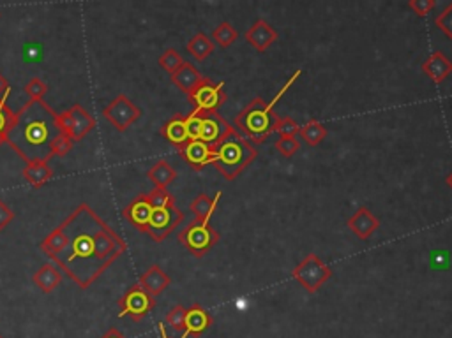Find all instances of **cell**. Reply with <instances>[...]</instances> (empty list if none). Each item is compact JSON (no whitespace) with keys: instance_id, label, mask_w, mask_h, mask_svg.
I'll return each instance as SVG.
<instances>
[{"instance_id":"d6a6232c","label":"cell","mask_w":452,"mask_h":338,"mask_svg":"<svg viewBox=\"0 0 452 338\" xmlns=\"http://www.w3.org/2000/svg\"><path fill=\"white\" fill-rule=\"evenodd\" d=\"M48 90H50V87H48L47 81H42L38 76L29 80V83L25 85V94L31 97V101H41L48 94Z\"/></svg>"},{"instance_id":"4dcf8cb0","label":"cell","mask_w":452,"mask_h":338,"mask_svg":"<svg viewBox=\"0 0 452 338\" xmlns=\"http://www.w3.org/2000/svg\"><path fill=\"white\" fill-rule=\"evenodd\" d=\"M147 198H149L152 210L163 208V206L168 205H175V198H173V194H170L168 189H156V187H154L149 194H147Z\"/></svg>"},{"instance_id":"f35d334b","label":"cell","mask_w":452,"mask_h":338,"mask_svg":"<svg viewBox=\"0 0 452 338\" xmlns=\"http://www.w3.org/2000/svg\"><path fill=\"white\" fill-rule=\"evenodd\" d=\"M57 129L58 133L71 136V130H73V113H71V110L57 115Z\"/></svg>"},{"instance_id":"d6986e66","label":"cell","mask_w":452,"mask_h":338,"mask_svg":"<svg viewBox=\"0 0 452 338\" xmlns=\"http://www.w3.org/2000/svg\"><path fill=\"white\" fill-rule=\"evenodd\" d=\"M159 134L165 137L168 143H172L177 149H182L186 143L189 141L188 126H186V117L184 115H175L172 117L166 124H163V127L159 129Z\"/></svg>"},{"instance_id":"b9f144b4","label":"cell","mask_w":452,"mask_h":338,"mask_svg":"<svg viewBox=\"0 0 452 338\" xmlns=\"http://www.w3.org/2000/svg\"><path fill=\"white\" fill-rule=\"evenodd\" d=\"M101 338H126V335H124V333H122V331H119V330H117V328H113V326H111V328H110V330H108V331H106V333H104V335H103V337H101Z\"/></svg>"},{"instance_id":"7a4b0ae2","label":"cell","mask_w":452,"mask_h":338,"mask_svg":"<svg viewBox=\"0 0 452 338\" xmlns=\"http://www.w3.org/2000/svg\"><path fill=\"white\" fill-rule=\"evenodd\" d=\"M58 134L57 113L41 101L29 99L16 111L13 127L6 136V143L25 162L51 159V141Z\"/></svg>"},{"instance_id":"52a82bcc","label":"cell","mask_w":452,"mask_h":338,"mask_svg":"<svg viewBox=\"0 0 452 338\" xmlns=\"http://www.w3.org/2000/svg\"><path fill=\"white\" fill-rule=\"evenodd\" d=\"M117 305L120 308L119 317H131L134 323H140L156 308V298L136 282L117 300Z\"/></svg>"},{"instance_id":"5b68a950","label":"cell","mask_w":452,"mask_h":338,"mask_svg":"<svg viewBox=\"0 0 452 338\" xmlns=\"http://www.w3.org/2000/svg\"><path fill=\"white\" fill-rule=\"evenodd\" d=\"M219 233L211 222L193 221L179 233V242L191 252L195 257H203L219 242Z\"/></svg>"},{"instance_id":"2e32d148","label":"cell","mask_w":452,"mask_h":338,"mask_svg":"<svg viewBox=\"0 0 452 338\" xmlns=\"http://www.w3.org/2000/svg\"><path fill=\"white\" fill-rule=\"evenodd\" d=\"M346 226L350 228V231L360 239H369L373 233L380 228L378 217L373 215L366 206H360L348 221H346Z\"/></svg>"},{"instance_id":"74e56055","label":"cell","mask_w":452,"mask_h":338,"mask_svg":"<svg viewBox=\"0 0 452 338\" xmlns=\"http://www.w3.org/2000/svg\"><path fill=\"white\" fill-rule=\"evenodd\" d=\"M408 8L417 16H428L429 12L437 8V0H410Z\"/></svg>"},{"instance_id":"30bf717a","label":"cell","mask_w":452,"mask_h":338,"mask_svg":"<svg viewBox=\"0 0 452 338\" xmlns=\"http://www.w3.org/2000/svg\"><path fill=\"white\" fill-rule=\"evenodd\" d=\"M184 221V212H180L177 208V205H168L163 206V208L152 210V217H150V222L147 226V235L156 242V244H161L163 239H166L170 236V233L177 228V226L182 224Z\"/></svg>"},{"instance_id":"d590c367","label":"cell","mask_w":452,"mask_h":338,"mask_svg":"<svg viewBox=\"0 0 452 338\" xmlns=\"http://www.w3.org/2000/svg\"><path fill=\"white\" fill-rule=\"evenodd\" d=\"M274 146H276V150L281 153V155L290 159V157H293L297 152H299L300 141L297 140V137H280V140L274 143Z\"/></svg>"},{"instance_id":"277c9868","label":"cell","mask_w":452,"mask_h":338,"mask_svg":"<svg viewBox=\"0 0 452 338\" xmlns=\"http://www.w3.org/2000/svg\"><path fill=\"white\" fill-rule=\"evenodd\" d=\"M257 146L239 133L237 136L219 144L214 166L226 180H235L245 167L257 159Z\"/></svg>"},{"instance_id":"ee69618b","label":"cell","mask_w":452,"mask_h":338,"mask_svg":"<svg viewBox=\"0 0 452 338\" xmlns=\"http://www.w3.org/2000/svg\"><path fill=\"white\" fill-rule=\"evenodd\" d=\"M445 182H447V183H449V187H451V189H452V171L449 173L447 178H445Z\"/></svg>"},{"instance_id":"ba28073f","label":"cell","mask_w":452,"mask_h":338,"mask_svg":"<svg viewBox=\"0 0 452 338\" xmlns=\"http://www.w3.org/2000/svg\"><path fill=\"white\" fill-rule=\"evenodd\" d=\"M189 103L193 104L195 111L202 113H218L219 108L228 101L223 81H212L211 78H203L202 83L188 95Z\"/></svg>"},{"instance_id":"8992f818","label":"cell","mask_w":452,"mask_h":338,"mask_svg":"<svg viewBox=\"0 0 452 338\" xmlns=\"http://www.w3.org/2000/svg\"><path fill=\"white\" fill-rule=\"evenodd\" d=\"M291 277L296 278L309 294L318 293V289L332 277V270L316 254H307L302 261L291 270Z\"/></svg>"},{"instance_id":"7402d4cb","label":"cell","mask_w":452,"mask_h":338,"mask_svg":"<svg viewBox=\"0 0 452 338\" xmlns=\"http://www.w3.org/2000/svg\"><path fill=\"white\" fill-rule=\"evenodd\" d=\"M22 176H24V180L29 185L39 189V187H42L54 178V169H51L47 160H34V162H29L24 167Z\"/></svg>"},{"instance_id":"9c48e42d","label":"cell","mask_w":452,"mask_h":338,"mask_svg":"<svg viewBox=\"0 0 452 338\" xmlns=\"http://www.w3.org/2000/svg\"><path fill=\"white\" fill-rule=\"evenodd\" d=\"M103 117L119 133H126L142 117V110L126 94H119L117 97H113V101H110V104L104 106Z\"/></svg>"},{"instance_id":"ab89813d","label":"cell","mask_w":452,"mask_h":338,"mask_svg":"<svg viewBox=\"0 0 452 338\" xmlns=\"http://www.w3.org/2000/svg\"><path fill=\"white\" fill-rule=\"evenodd\" d=\"M15 219V212L8 206L4 199H0V231H4Z\"/></svg>"},{"instance_id":"836d02e7","label":"cell","mask_w":452,"mask_h":338,"mask_svg":"<svg viewBox=\"0 0 452 338\" xmlns=\"http://www.w3.org/2000/svg\"><path fill=\"white\" fill-rule=\"evenodd\" d=\"M276 130L280 134V137H297L299 134L300 126L290 117H280L276 122Z\"/></svg>"},{"instance_id":"f546056e","label":"cell","mask_w":452,"mask_h":338,"mask_svg":"<svg viewBox=\"0 0 452 338\" xmlns=\"http://www.w3.org/2000/svg\"><path fill=\"white\" fill-rule=\"evenodd\" d=\"M184 62L186 60L182 58V55H180L177 50H173V48H168V50H166L165 53L159 57V65H161L166 72H170V76H172L177 69L182 67V64H184Z\"/></svg>"},{"instance_id":"603a6c76","label":"cell","mask_w":452,"mask_h":338,"mask_svg":"<svg viewBox=\"0 0 452 338\" xmlns=\"http://www.w3.org/2000/svg\"><path fill=\"white\" fill-rule=\"evenodd\" d=\"M73 113V130H71V140L81 141L88 133H92V129L96 127V120L81 104H74L71 108Z\"/></svg>"},{"instance_id":"9a60e30c","label":"cell","mask_w":452,"mask_h":338,"mask_svg":"<svg viewBox=\"0 0 452 338\" xmlns=\"http://www.w3.org/2000/svg\"><path fill=\"white\" fill-rule=\"evenodd\" d=\"M245 41L250 42L255 50L264 53L277 41V32L265 19H257L245 32Z\"/></svg>"},{"instance_id":"7c38bea8","label":"cell","mask_w":452,"mask_h":338,"mask_svg":"<svg viewBox=\"0 0 452 338\" xmlns=\"http://www.w3.org/2000/svg\"><path fill=\"white\" fill-rule=\"evenodd\" d=\"M179 152L180 157H182L195 171H202L205 166L214 164L216 155H218V146H211V144L203 143V141L195 140L188 141Z\"/></svg>"},{"instance_id":"8fae6325","label":"cell","mask_w":452,"mask_h":338,"mask_svg":"<svg viewBox=\"0 0 452 338\" xmlns=\"http://www.w3.org/2000/svg\"><path fill=\"white\" fill-rule=\"evenodd\" d=\"M198 113L202 118L198 140L203 143L211 144V146H219L226 140L239 134V130L219 113H202V111H198Z\"/></svg>"},{"instance_id":"1f68e13d","label":"cell","mask_w":452,"mask_h":338,"mask_svg":"<svg viewBox=\"0 0 452 338\" xmlns=\"http://www.w3.org/2000/svg\"><path fill=\"white\" fill-rule=\"evenodd\" d=\"M73 146H74V141L71 140V136L58 133L57 136L54 137V141H51V157H54V155H58V157L67 155V153H70L71 150H73Z\"/></svg>"},{"instance_id":"5bb4252c","label":"cell","mask_w":452,"mask_h":338,"mask_svg":"<svg viewBox=\"0 0 452 338\" xmlns=\"http://www.w3.org/2000/svg\"><path fill=\"white\" fill-rule=\"evenodd\" d=\"M214 319L205 308L200 303L191 305L189 308H186V323H184V333L182 338H198L202 337L209 328L212 326Z\"/></svg>"},{"instance_id":"ffe728a7","label":"cell","mask_w":452,"mask_h":338,"mask_svg":"<svg viewBox=\"0 0 452 338\" xmlns=\"http://www.w3.org/2000/svg\"><path fill=\"white\" fill-rule=\"evenodd\" d=\"M203 78L205 76H202V72H200L191 62H184L182 67L177 69V71L172 74V83L175 85L179 90H182L184 94L189 95L200 83H202Z\"/></svg>"},{"instance_id":"e575fe53","label":"cell","mask_w":452,"mask_h":338,"mask_svg":"<svg viewBox=\"0 0 452 338\" xmlns=\"http://www.w3.org/2000/svg\"><path fill=\"white\" fill-rule=\"evenodd\" d=\"M15 118L16 113L8 106L6 97L4 99L0 97V136H8L9 129H11L13 124H15Z\"/></svg>"},{"instance_id":"60d3db41","label":"cell","mask_w":452,"mask_h":338,"mask_svg":"<svg viewBox=\"0 0 452 338\" xmlns=\"http://www.w3.org/2000/svg\"><path fill=\"white\" fill-rule=\"evenodd\" d=\"M9 90H11V85H9V81L6 80L2 74H0V97L4 99V97H8Z\"/></svg>"},{"instance_id":"8d00e7d4","label":"cell","mask_w":452,"mask_h":338,"mask_svg":"<svg viewBox=\"0 0 452 338\" xmlns=\"http://www.w3.org/2000/svg\"><path fill=\"white\" fill-rule=\"evenodd\" d=\"M435 25L440 28L442 34H445L449 39H452V2L445 6L444 11L435 18Z\"/></svg>"},{"instance_id":"4316f807","label":"cell","mask_w":452,"mask_h":338,"mask_svg":"<svg viewBox=\"0 0 452 338\" xmlns=\"http://www.w3.org/2000/svg\"><path fill=\"white\" fill-rule=\"evenodd\" d=\"M299 134L304 140V143L309 144V146H316V144H320L327 137V127L322 122H318V120L311 118L309 122H306L300 127Z\"/></svg>"},{"instance_id":"4fadbf2b","label":"cell","mask_w":452,"mask_h":338,"mask_svg":"<svg viewBox=\"0 0 452 338\" xmlns=\"http://www.w3.org/2000/svg\"><path fill=\"white\" fill-rule=\"evenodd\" d=\"M122 217L133 226L134 229H138L140 233L147 231V226L152 217V206H150L147 194H140L122 210Z\"/></svg>"},{"instance_id":"f6af8a7d","label":"cell","mask_w":452,"mask_h":338,"mask_svg":"<svg viewBox=\"0 0 452 338\" xmlns=\"http://www.w3.org/2000/svg\"><path fill=\"white\" fill-rule=\"evenodd\" d=\"M6 143V136H0V144Z\"/></svg>"},{"instance_id":"bcb514c9","label":"cell","mask_w":452,"mask_h":338,"mask_svg":"<svg viewBox=\"0 0 452 338\" xmlns=\"http://www.w3.org/2000/svg\"><path fill=\"white\" fill-rule=\"evenodd\" d=\"M0 338H4V337H2V335H0Z\"/></svg>"},{"instance_id":"44dd1931","label":"cell","mask_w":452,"mask_h":338,"mask_svg":"<svg viewBox=\"0 0 452 338\" xmlns=\"http://www.w3.org/2000/svg\"><path fill=\"white\" fill-rule=\"evenodd\" d=\"M32 282L41 289L45 294L54 293L55 289L60 285L62 282V273L54 262H45L42 267L38 268L34 275H32Z\"/></svg>"},{"instance_id":"83f0119b","label":"cell","mask_w":452,"mask_h":338,"mask_svg":"<svg viewBox=\"0 0 452 338\" xmlns=\"http://www.w3.org/2000/svg\"><path fill=\"white\" fill-rule=\"evenodd\" d=\"M239 37V32L235 31L234 25L228 22L219 23L218 27L212 31V42L218 44L219 48H228V46L234 44Z\"/></svg>"},{"instance_id":"3957f363","label":"cell","mask_w":452,"mask_h":338,"mask_svg":"<svg viewBox=\"0 0 452 338\" xmlns=\"http://www.w3.org/2000/svg\"><path fill=\"white\" fill-rule=\"evenodd\" d=\"M299 76L300 71H296V74L284 83V87L277 92L276 97L271 103H265L261 97H255L235 118V126L239 127V133L244 137H248L251 143H264L274 133L277 118H280V115L274 113V108H276L281 97L286 94L288 88L296 83Z\"/></svg>"},{"instance_id":"ac0fdd59","label":"cell","mask_w":452,"mask_h":338,"mask_svg":"<svg viewBox=\"0 0 452 338\" xmlns=\"http://www.w3.org/2000/svg\"><path fill=\"white\" fill-rule=\"evenodd\" d=\"M138 284L145 289L150 296L156 298L172 284V277H170L168 273H165V270H163L159 264H152V267L140 277Z\"/></svg>"},{"instance_id":"cb8c5ba5","label":"cell","mask_w":452,"mask_h":338,"mask_svg":"<svg viewBox=\"0 0 452 338\" xmlns=\"http://www.w3.org/2000/svg\"><path fill=\"white\" fill-rule=\"evenodd\" d=\"M147 178L154 183L156 189H168L170 183H173L177 180V171L168 160L159 159L147 171Z\"/></svg>"},{"instance_id":"7bdbcfd3","label":"cell","mask_w":452,"mask_h":338,"mask_svg":"<svg viewBox=\"0 0 452 338\" xmlns=\"http://www.w3.org/2000/svg\"><path fill=\"white\" fill-rule=\"evenodd\" d=\"M157 330H159V335H161V338H172V337H168V333H166L165 323L157 324Z\"/></svg>"},{"instance_id":"484cf974","label":"cell","mask_w":452,"mask_h":338,"mask_svg":"<svg viewBox=\"0 0 452 338\" xmlns=\"http://www.w3.org/2000/svg\"><path fill=\"white\" fill-rule=\"evenodd\" d=\"M188 51L195 60L202 62L212 55V51H214V42H212V39L209 37L207 34L198 32V34H195L189 39Z\"/></svg>"},{"instance_id":"e0dca14e","label":"cell","mask_w":452,"mask_h":338,"mask_svg":"<svg viewBox=\"0 0 452 338\" xmlns=\"http://www.w3.org/2000/svg\"><path fill=\"white\" fill-rule=\"evenodd\" d=\"M422 72L431 81L437 85L444 83L449 76L452 74V60L444 55L442 51H433L424 62H422Z\"/></svg>"},{"instance_id":"6da1fadb","label":"cell","mask_w":452,"mask_h":338,"mask_svg":"<svg viewBox=\"0 0 452 338\" xmlns=\"http://www.w3.org/2000/svg\"><path fill=\"white\" fill-rule=\"evenodd\" d=\"M62 224L65 245L51 261L80 289L90 287L127 251L122 236L87 203L73 210Z\"/></svg>"},{"instance_id":"d4e9b609","label":"cell","mask_w":452,"mask_h":338,"mask_svg":"<svg viewBox=\"0 0 452 338\" xmlns=\"http://www.w3.org/2000/svg\"><path fill=\"white\" fill-rule=\"evenodd\" d=\"M219 198H221V192H216L214 198L207 194H198L189 205V210L195 215V221L200 222H211V217L214 215L216 206H218Z\"/></svg>"},{"instance_id":"f1b7e54d","label":"cell","mask_w":452,"mask_h":338,"mask_svg":"<svg viewBox=\"0 0 452 338\" xmlns=\"http://www.w3.org/2000/svg\"><path fill=\"white\" fill-rule=\"evenodd\" d=\"M184 323H186V307H182V305H175V307H172V310L166 314L165 324H168L173 331L182 335L184 333Z\"/></svg>"}]
</instances>
